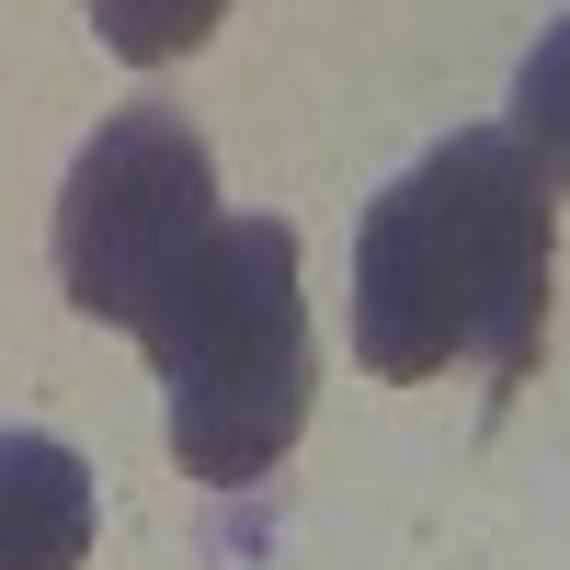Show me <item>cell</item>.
Returning a JSON list of instances; mask_svg holds the SVG:
<instances>
[{
  "mask_svg": "<svg viewBox=\"0 0 570 570\" xmlns=\"http://www.w3.org/2000/svg\"><path fill=\"white\" fill-rule=\"evenodd\" d=\"M548 228L559 183L513 126L434 137L354 228V354L389 389L491 365L502 389L548 343Z\"/></svg>",
  "mask_w": 570,
  "mask_h": 570,
  "instance_id": "6da1fadb",
  "label": "cell"
},
{
  "mask_svg": "<svg viewBox=\"0 0 570 570\" xmlns=\"http://www.w3.org/2000/svg\"><path fill=\"white\" fill-rule=\"evenodd\" d=\"M171 400L183 480L252 491L308 434V297H297V228L285 217H217L206 263L137 331Z\"/></svg>",
  "mask_w": 570,
  "mask_h": 570,
  "instance_id": "7a4b0ae2",
  "label": "cell"
},
{
  "mask_svg": "<svg viewBox=\"0 0 570 570\" xmlns=\"http://www.w3.org/2000/svg\"><path fill=\"white\" fill-rule=\"evenodd\" d=\"M206 240H217L206 137L171 104L104 115L91 149L69 160V183H58V285H69V308L137 343L160 320V297L206 263Z\"/></svg>",
  "mask_w": 570,
  "mask_h": 570,
  "instance_id": "3957f363",
  "label": "cell"
},
{
  "mask_svg": "<svg viewBox=\"0 0 570 570\" xmlns=\"http://www.w3.org/2000/svg\"><path fill=\"white\" fill-rule=\"evenodd\" d=\"M91 559V468L58 434H0V570Z\"/></svg>",
  "mask_w": 570,
  "mask_h": 570,
  "instance_id": "277c9868",
  "label": "cell"
},
{
  "mask_svg": "<svg viewBox=\"0 0 570 570\" xmlns=\"http://www.w3.org/2000/svg\"><path fill=\"white\" fill-rule=\"evenodd\" d=\"M217 12L228 0H91V35H104L126 69H160V58H195L217 35Z\"/></svg>",
  "mask_w": 570,
  "mask_h": 570,
  "instance_id": "5b68a950",
  "label": "cell"
},
{
  "mask_svg": "<svg viewBox=\"0 0 570 570\" xmlns=\"http://www.w3.org/2000/svg\"><path fill=\"white\" fill-rule=\"evenodd\" d=\"M513 137H525L537 171L570 195V23H548V46L525 58V80H513Z\"/></svg>",
  "mask_w": 570,
  "mask_h": 570,
  "instance_id": "8992f818",
  "label": "cell"
}]
</instances>
